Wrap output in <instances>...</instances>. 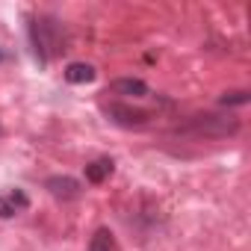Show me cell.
Returning <instances> with one entry per match:
<instances>
[{"label": "cell", "mask_w": 251, "mask_h": 251, "mask_svg": "<svg viewBox=\"0 0 251 251\" xmlns=\"http://www.w3.org/2000/svg\"><path fill=\"white\" fill-rule=\"evenodd\" d=\"M236 130H239V118H233V115H216V112L192 115L186 124L177 127L180 136H192V139H225V136H233Z\"/></svg>", "instance_id": "obj_1"}, {"label": "cell", "mask_w": 251, "mask_h": 251, "mask_svg": "<svg viewBox=\"0 0 251 251\" xmlns=\"http://www.w3.org/2000/svg\"><path fill=\"white\" fill-rule=\"evenodd\" d=\"M112 175V160H95L86 166V180L89 183H103Z\"/></svg>", "instance_id": "obj_8"}, {"label": "cell", "mask_w": 251, "mask_h": 251, "mask_svg": "<svg viewBox=\"0 0 251 251\" xmlns=\"http://www.w3.org/2000/svg\"><path fill=\"white\" fill-rule=\"evenodd\" d=\"M109 92L112 95H121V98H148L151 89L145 80H136V77H121V80H112L109 83Z\"/></svg>", "instance_id": "obj_5"}, {"label": "cell", "mask_w": 251, "mask_h": 251, "mask_svg": "<svg viewBox=\"0 0 251 251\" xmlns=\"http://www.w3.org/2000/svg\"><path fill=\"white\" fill-rule=\"evenodd\" d=\"M222 103L225 106H230V103H248V92H227L222 98Z\"/></svg>", "instance_id": "obj_10"}, {"label": "cell", "mask_w": 251, "mask_h": 251, "mask_svg": "<svg viewBox=\"0 0 251 251\" xmlns=\"http://www.w3.org/2000/svg\"><path fill=\"white\" fill-rule=\"evenodd\" d=\"M106 115L121 124V127H145V124L151 121V112L148 109H133L127 103H109L106 106Z\"/></svg>", "instance_id": "obj_3"}, {"label": "cell", "mask_w": 251, "mask_h": 251, "mask_svg": "<svg viewBox=\"0 0 251 251\" xmlns=\"http://www.w3.org/2000/svg\"><path fill=\"white\" fill-rule=\"evenodd\" d=\"M27 207H30V198H27L21 189L0 195V219H12V216H18V213L27 210Z\"/></svg>", "instance_id": "obj_6"}, {"label": "cell", "mask_w": 251, "mask_h": 251, "mask_svg": "<svg viewBox=\"0 0 251 251\" xmlns=\"http://www.w3.org/2000/svg\"><path fill=\"white\" fill-rule=\"evenodd\" d=\"M30 33H33V45H36V53L48 62L50 56L59 53V45H62V33L56 27V21L50 18H36L30 24Z\"/></svg>", "instance_id": "obj_2"}, {"label": "cell", "mask_w": 251, "mask_h": 251, "mask_svg": "<svg viewBox=\"0 0 251 251\" xmlns=\"http://www.w3.org/2000/svg\"><path fill=\"white\" fill-rule=\"evenodd\" d=\"M65 80L68 83H92L95 80V68L89 62H71L65 68Z\"/></svg>", "instance_id": "obj_7"}, {"label": "cell", "mask_w": 251, "mask_h": 251, "mask_svg": "<svg viewBox=\"0 0 251 251\" xmlns=\"http://www.w3.org/2000/svg\"><path fill=\"white\" fill-rule=\"evenodd\" d=\"M89 251H115V239H112V233H109L106 227H100V230L92 236Z\"/></svg>", "instance_id": "obj_9"}, {"label": "cell", "mask_w": 251, "mask_h": 251, "mask_svg": "<svg viewBox=\"0 0 251 251\" xmlns=\"http://www.w3.org/2000/svg\"><path fill=\"white\" fill-rule=\"evenodd\" d=\"M45 186L50 189V195H53V198H62V201L80 198V192H83L80 180H74V177H68V175H56V177H48V183H45Z\"/></svg>", "instance_id": "obj_4"}]
</instances>
